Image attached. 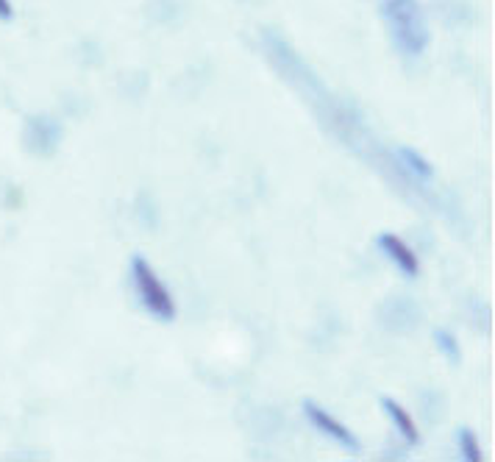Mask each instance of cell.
<instances>
[{"label": "cell", "instance_id": "4", "mask_svg": "<svg viewBox=\"0 0 495 462\" xmlns=\"http://www.w3.org/2000/svg\"><path fill=\"white\" fill-rule=\"evenodd\" d=\"M25 140H29V148L34 153H42V157H47V153H54L59 140H62V128L56 120L50 117H31L29 123V132H25Z\"/></svg>", "mask_w": 495, "mask_h": 462}, {"label": "cell", "instance_id": "1", "mask_svg": "<svg viewBox=\"0 0 495 462\" xmlns=\"http://www.w3.org/2000/svg\"><path fill=\"white\" fill-rule=\"evenodd\" d=\"M381 20L404 56H421L429 47L431 31L421 0H381Z\"/></svg>", "mask_w": 495, "mask_h": 462}, {"label": "cell", "instance_id": "8", "mask_svg": "<svg viewBox=\"0 0 495 462\" xmlns=\"http://www.w3.org/2000/svg\"><path fill=\"white\" fill-rule=\"evenodd\" d=\"M434 340H437V348L448 356L451 365H459V363H462V348H459V343H457V338L451 335V331L437 329V331H434Z\"/></svg>", "mask_w": 495, "mask_h": 462}, {"label": "cell", "instance_id": "10", "mask_svg": "<svg viewBox=\"0 0 495 462\" xmlns=\"http://www.w3.org/2000/svg\"><path fill=\"white\" fill-rule=\"evenodd\" d=\"M14 9H12V0H0V20H12Z\"/></svg>", "mask_w": 495, "mask_h": 462}, {"label": "cell", "instance_id": "7", "mask_svg": "<svg viewBox=\"0 0 495 462\" xmlns=\"http://www.w3.org/2000/svg\"><path fill=\"white\" fill-rule=\"evenodd\" d=\"M398 157H401L404 167H406L414 178H423V182H429V178L434 175V167L421 157L418 150H412V148H398Z\"/></svg>", "mask_w": 495, "mask_h": 462}, {"label": "cell", "instance_id": "3", "mask_svg": "<svg viewBox=\"0 0 495 462\" xmlns=\"http://www.w3.org/2000/svg\"><path fill=\"white\" fill-rule=\"evenodd\" d=\"M303 413H306V418L312 421V426H315L318 432H323L326 438H331L334 443H340L346 451H351V454H359L362 451V443H359V438L356 434L346 426V424H340L337 418H331L323 406H318L315 401H303Z\"/></svg>", "mask_w": 495, "mask_h": 462}, {"label": "cell", "instance_id": "2", "mask_svg": "<svg viewBox=\"0 0 495 462\" xmlns=\"http://www.w3.org/2000/svg\"><path fill=\"white\" fill-rule=\"evenodd\" d=\"M132 278H134V290L140 295V304L145 310L159 318V321H173L175 318V304L170 290L162 285V278L156 276V270L137 253L132 260Z\"/></svg>", "mask_w": 495, "mask_h": 462}, {"label": "cell", "instance_id": "5", "mask_svg": "<svg viewBox=\"0 0 495 462\" xmlns=\"http://www.w3.org/2000/svg\"><path fill=\"white\" fill-rule=\"evenodd\" d=\"M379 248L387 253V260L389 262H396V268L404 273V276H418V270H421V265H418V253H414L401 237H396V235H381L379 237Z\"/></svg>", "mask_w": 495, "mask_h": 462}, {"label": "cell", "instance_id": "9", "mask_svg": "<svg viewBox=\"0 0 495 462\" xmlns=\"http://www.w3.org/2000/svg\"><path fill=\"white\" fill-rule=\"evenodd\" d=\"M459 451L465 459L471 462H479L482 459V446H479V438L474 429H459Z\"/></svg>", "mask_w": 495, "mask_h": 462}, {"label": "cell", "instance_id": "6", "mask_svg": "<svg viewBox=\"0 0 495 462\" xmlns=\"http://www.w3.org/2000/svg\"><path fill=\"white\" fill-rule=\"evenodd\" d=\"M381 409L387 413V418L393 421V426H396V432H401V438L406 441V443H418L421 441V434H418V426H414V421H412V415L406 413V409L396 401V398H389V396H384L381 398Z\"/></svg>", "mask_w": 495, "mask_h": 462}]
</instances>
